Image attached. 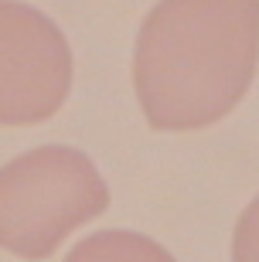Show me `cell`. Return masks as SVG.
I'll list each match as a JSON object with an SVG mask.
<instances>
[{
	"label": "cell",
	"instance_id": "cell-1",
	"mask_svg": "<svg viewBox=\"0 0 259 262\" xmlns=\"http://www.w3.org/2000/svg\"><path fill=\"white\" fill-rule=\"evenodd\" d=\"M256 65L259 0H157L136 31V102L164 133L215 126L246 99Z\"/></svg>",
	"mask_w": 259,
	"mask_h": 262
},
{
	"label": "cell",
	"instance_id": "cell-2",
	"mask_svg": "<svg viewBox=\"0 0 259 262\" xmlns=\"http://www.w3.org/2000/svg\"><path fill=\"white\" fill-rule=\"evenodd\" d=\"M109 208V187L75 146H38L0 167V249L41 262Z\"/></svg>",
	"mask_w": 259,
	"mask_h": 262
},
{
	"label": "cell",
	"instance_id": "cell-3",
	"mask_svg": "<svg viewBox=\"0 0 259 262\" xmlns=\"http://www.w3.org/2000/svg\"><path fill=\"white\" fill-rule=\"evenodd\" d=\"M72 92V48L48 14L0 0V126H34Z\"/></svg>",
	"mask_w": 259,
	"mask_h": 262
},
{
	"label": "cell",
	"instance_id": "cell-4",
	"mask_svg": "<svg viewBox=\"0 0 259 262\" xmlns=\"http://www.w3.org/2000/svg\"><path fill=\"white\" fill-rule=\"evenodd\" d=\"M62 262H177V259L161 242L140 232L109 228V232H96L75 242Z\"/></svg>",
	"mask_w": 259,
	"mask_h": 262
},
{
	"label": "cell",
	"instance_id": "cell-5",
	"mask_svg": "<svg viewBox=\"0 0 259 262\" xmlns=\"http://www.w3.org/2000/svg\"><path fill=\"white\" fill-rule=\"evenodd\" d=\"M232 262H259V194L246 204L232 235Z\"/></svg>",
	"mask_w": 259,
	"mask_h": 262
}]
</instances>
